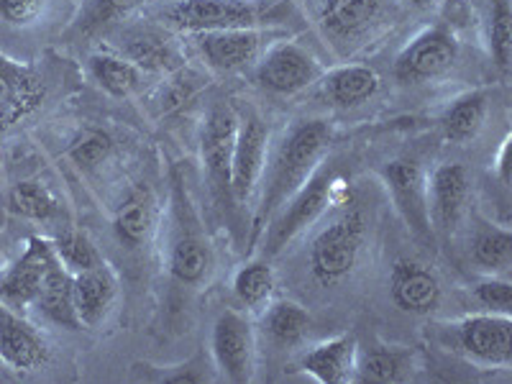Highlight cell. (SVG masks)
Returning <instances> with one entry per match:
<instances>
[{
  "mask_svg": "<svg viewBox=\"0 0 512 384\" xmlns=\"http://www.w3.org/2000/svg\"><path fill=\"white\" fill-rule=\"evenodd\" d=\"M495 172L502 190H510V136L500 144V152H497L495 159Z\"/></svg>",
  "mask_w": 512,
  "mask_h": 384,
  "instance_id": "obj_41",
  "label": "cell"
},
{
  "mask_svg": "<svg viewBox=\"0 0 512 384\" xmlns=\"http://www.w3.org/2000/svg\"><path fill=\"white\" fill-rule=\"evenodd\" d=\"M405 6L413 8V11H433V8L438 6V3H443V0H402Z\"/></svg>",
  "mask_w": 512,
  "mask_h": 384,
  "instance_id": "obj_42",
  "label": "cell"
},
{
  "mask_svg": "<svg viewBox=\"0 0 512 384\" xmlns=\"http://www.w3.org/2000/svg\"><path fill=\"white\" fill-rule=\"evenodd\" d=\"M54 251H57L59 262L70 269L72 274H80L85 269L98 267L100 262H105L103 254L93 246V241L85 236L82 231H75V228H67L52 241Z\"/></svg>",
  "mask_w": 512,
  "mask_h": 384,
  "instance_id": "obj_38",
  "label": "cell"
},
{
  "mask_svg": "<svg viewBox=\"0 0 512 384\" xmlns=\"http://www.w3.org/2000/svg\"><path fill=\"white\" fill-rule=\"evenodd\" d=\"M379 175L390 192L397 216L405 223L415 244L433 246L436 228H433L431 208H428V175L420 162L408 157L392 159L379 169Z\"/></svg>",
  "mask_w": 512,
  "mask_h": 384,
  "instance_id": "obj_9",
  "label": "cell"
},
{
  "mask_svg": "<svg viewBox=\"0 0 512 384\" xmlns=\"http://www.w3.org/2000/svg\"><path fill=\"white\" fill-rule=\"evenodd\" d=\"M0 361L13 372H34L49 361V346L18 310L0 303Z\"/></svg>",
  "mask_w": 512,
  "mask_h": 384,
  "instance_id": "obj_21",
  "label": "cell"
},
{
  "mask_svg": "<svg viewBox=\"0 0 512 384\" xmlns=\"http://www.w3.org/2000/svg\"><path fill=\"white\" fill-rule=\"evenodd\" d=\"M167 272L180 287H198L213 272V246L205 233L185 172L172 167L167 200Z\"/></svg>",
  "mask_w": 512,
  "mask_h": 384,
  "instance_id": "obj_2",
  "label": "cell"
},
{
  "mask_svg": "<svg viewBox=\"0 0 512 384\" xmlns=\"http://www.w3.org/2000/svg\"><path fill=\"white\" fill-rule=\"evenodd\" d=\"M512 8L510 0H489L487 8V49L502 75L510 72L512 59Z\"/></svg>",
  "mask_w": 512,
  "mask_h": 384,
  "instance_id": "obj_37",
  "label": "cell"
},
{
  "mask_svg": "<svg viewBox=\"0 0 512 384\" xmlns=\"http://www.w3.org/2000/svg\"><path fill=\"white\" fill-rule=\"evenodd\" d=\"M57 82L47 62H0V141L44 108Z\"/></svg>",
  "mask_w": 512,
  "mask_h": 384,
  "instance_id": "obj_7",
  "label": "cell"
},
{
  "mask_svg": "<svg viewBox=\"0 0 512 384\" xmlns=\"http://www.w3.org/2000/svg\"><path fill=\"white\" fill-rule=\"evenodd\" d=\"M489 113V93L484 88L466 90L446 105L441 134L448 144H469L479 136Z\"/></svg>",
  "mask_w": 512,
  "mask_h": 384,
  "instance_id": "obj_27",
  "label": "cell"
},
{
  "mask_svg": "<svg viewBox=\"0 0 512 384\" xmlns=\"http://www.w3.org/2000/svg\"><path fill=\"white\" fill-rule=\"evenodd\" d=\"M34 310L47 318L49 323L67 331H80V320L75 310V274L59 262L57 251L52 249V256L47 262V274L41 282V292L36 297Z\"/></svg>",
  "mask_w": 512,
  "mask_h": 384,
  "instance_id": "obj_22",
  "label": "cell"
},
{
  "mask_svg": "<svg viewBox=\"0 0 512 384\" xmlns=\"http://www.w3.org/2000/svg\"><path fill=\"white\" fill-rule=\"evenodd\" d=\"M392 303L410 315H431L443 297L436 269L415 259H397L390 272Z\"/></svg>",
  "mask_w": 512,
  "mask_h": 384,
  "instance_id": "obj_17",
  "label": "cell"
},
{
  "mask_svg": "<svg viewBox=\"0 0 512 384\" xmlns=\"http://www.w3.org/2000/svg\"><path fill=\"white\" fill-rule=\"evenodd\" d=\"M93 82L111 98H131L144 85V72L118 52H95L88 59Z\"/></svg>",
  "mask_w": 512,
  "mask_h": 384,
  "instance_id": "obj_29",
  "label": "cell"
},
{
  "mask_svg": "<svg viewBox=\"0 0 512 384\" xmlns=\"http://www.w3.org/2000/svg\"><path fill=\"white\" fill-rule=\"evenodd\" d=\"M210 359L218 379L246 384L256 372V336L251 320L239 310H221L210 328Z\"/></svg>",
  "mask_w": 512,
  "mask_h": 384,
  "instance_id": "obj_14",
  "label": "cell"
},
{
  "mask_svg": "<svg viewBox=\"0 0 512 384\" xmlns=\"http://www.w3.org/2000/svg\"><path fill=\"white\" fill-rule=\"evenodd\" d=\"M318 85L328 105L349 111V108L369 103L382 88V80L367 64H341L336 70L323 72Z\"/></svg>",
  "mask_w": 512,
  "mask_h": 384,
  "instance_id": "obj_23",
  "label": "cell"
},
{
  "mask_svg": "<svg viewBox=\"0 0 512 384\" xmlns=\"http://www.w3.org/2000/svg\"><path fill=\"white\" fill-rule=\"evenodd\" d=\"M359 344L351 333L328 338L300 359V369L320 384H349L356 374Z\"/></svg>",
  "mask_w": 512,
  "mask_h": 384,
  "instance_id": "obj_24",
  "label": "cell"
},
{
  "mask_svg": "<svg viewBox=\"0 0 512 384\" xmlns=\"http://www.w3.org/2000/svg\"><path fill=\"white\" fill-rule=\"evenodd\" d=\"M446 346L479 369H510L512 320L502 313H472L451 323H438Z\"/></svg>",
  "mask_w": 512,
  "mask_h": 384,
  "instance_id": "obj_6",
  "label": "cell"
},
{
  "mask_svg": "<svg viewBox=\"0 0 512 384\" xmlns=\"http://www.w3.org/2000/svg\"><path fill=\"white\" fill-rule=\"evenodd\" d=\"M415 369V351L408 346H395L377 341L356 356L354 382L364 384H395L408 382Z\"/></svg>",
  "mask_w": 512,
  "mask_h": 384,
  "instance_id": "obj_26",
  "label": "cell"
},
{
  "mask_svg": "<svg viewBox=\"0 0 512 384\" xmlns=\"http://www.w3.org/2000/svg\"><path fill=\"white\" fill-rule=\"evenodd\" d=\"M164 21L182 34L228 29H285L300 21L290 0H175Z\"/></svg>",
  "mask_w": 512,
  "mask_h": 384,
  "instance_id": "obj_3",
  "label": "cell"
},
{
  "mask_svg": "<svg viewBox=\"0 0 512 384\" xmlns=\"http://www.w3.org/2000/svg\"><path fill=\"white\" fill-rule=\"evenodd\" d=\"M47 11L49 0H0V21L13 29H31Z\"/></svg>",
  "mask_w": 512,
  "mask_h": 384,
  "instance_id": "obj_40",
  "label": "cell"
},
{
  "mask_svg": "<svg viewBox=\"0 0 512 384\" xmlns=\"http://www.w3.org/2000/svg\"><path fill=\"white\" fill-rule=\"evenodd\" d=\"M459 62V39L448 26H428L395 57V80L400 85H425L441 80Z\"/></svg>",
  "mask_w": 512,
  "mask_h": 384,
  "instance_id": "obj_13",
  "label": "cell"
},
{
  "mask_svg": "<svg viewBox=\"0 0 512 384\" xmlns=\"http://www.w3.org/2000/svg\"><path fill=\"white\" fill-rule=\"evenodd\" d=\"M116 152V139L108 128L103 126H80L72 134L70 144H67V157L82 169V172H95L103 167L108 159Z\"/></svg>",
  "mask_w": 512,
  "mask_h": 384,
  "instance_id": "obj_35",
  "label": "cell"
},
{
  "mask_svg": "<svg viewBox=\"0 0 512 384\" xmlns=\"http://www.w3.org/2000/svg\"><path fill=\"white\" fill-rule=\"evenodd\" d=\"M331 141V123L320 121V118H305V121L292 123L282 134L272 157H267L262 180H259V203H256L254 218H251L249 241H246L249 251L256 249L274 213L290 200V195L300 190V185L323 162Z\"/></svg>",
  "mask_w": 512,
  "mask_h": 384,
  "instance_id": "obj_1",
  "label": "cell"
},
{
  "mask_svg": "<svg viewBox=\"0 0 512 384\" xmlns=\"http://www.w3.org/2000/svg\"><path fill=\"white\" fill-rule=\"evenodd\" d=\"M323 72L326 70L313 52L285 36L269 44L267 52L254 64V82L267 93L287 98L318 85Z\"/></svg>",
  "mask_w": 512,
  "mask_h": 384,
  "instance_id": "obj_12",
  "label": "cell"
},
{
  "mask_svg": "<svg viewBox=\"0 0 512 384\" xmlns=\"http://www.w3.org/2000/svg\"><path fill=\"white\" fill-rule=\"evenodd\" d=\"M52 241L31 236L26 251L18 256V262L3 274L0 280V303L11 310L34 308L36 297L41 292V282L47 274V262L52 256Z\"/></svg>",
  "mask_w": 512,
  "mask_h": 384,
  "instance_id": "obj_18",
  "label": "cell"
},
{
  "mask_svg": "<svg viewBox=\"0 0 512 384\" xmlns=\"http://www.w3.org/2000/svg\"><path fill=\"white\" fill-rule=\"evenodd\" d=\"M472 295L487 313L510 315L512 285L500 274H484V280H479L472 287Z\"/></svg>",
  "mask_w": 512,
  "mask_h": 384,
  "instance_id": "obj_39",
  "label": "cell"
},
{
  "mask_svg": "<svg viewBox=\"0 0 512 384\" xmlns=\"http://www.w3.org/2000/svg\"><path fill=\"white\" fill-rule=\"evenodd\" d=\"M116 49L121 57L134 62L141 72L169 75V72L180 70L182 64H185V57H182L180 47L172 41V36L164 29L149 24L123 29L118 34Z\"/></svg>",
  "mask_w": 512,
  "mask_h": 384,
  "instance_id": "obj_19",
  "label": "cell"
},
{
  "mask_svg": "<svg viewBox=\"0 0 512 384\" xmlns=\"http://www.w3.org/2000/svg\"><path fill=\"white\" fill-rule=\"evenodd\" d=\"M262 326L272 344L292 349L308 336L310 313L295 300H269Z\"/></svg>",
  "mask_w": 512,
  "mask_h": 384,
  "instance_id": "obj_31",
  "label": "cell"
},
{
  "mask_svg": "<svg viewBox=\"0 0 512 384\" xmlns=\"http://www.w3.org/2000/svg\"><path fill=\"white\" fill-rule=\"evenodd\" d=\"M239 131V111L231 103H213L200 126V159L218 208L228 210L233 205L231 195V162L233 144Z\"/></svg>",
  "mask_w": 512,
  "mask_h": 384,
  "instance_id": "obj_10",
  "label": "cell"
},
{
  "mask_svg": "<svg viewBox=\"0 0 512 384\" xmlns=\"http://www.w3.org/2000/svg\"><path fill=\"white\" fill-rule=\"evenodd\" d=\"M144 3L146 0H85L77 16L72 18L67 36L70 39H90L100 31H108L111 26L121 24L128 13H134Z\"/></svg>",
  "mask_w": 512,
  "mask_h": 384,
  "instance_id": "obj_30",
  "label": "cell"
},
{
  "mask_svg": "<svg viewBox=\"0 0 512 384\" xmlns=\"http://www.w3.org/2000/svg\"><path fill=\"white\" fill-rule=\"evenodd\" d=\"M469 262L482 274H505L512 264V233L479 218L469 239Z\"/></svg>",
  "mask_w": 512,
  "mask_h": 384,
  "instance_id": "obj_28",
  "label": "cell"
},
{
  "mask_svg": "<svg viewBox=\"0 0 512 384\" xmlns=\"http://www.w3.org/2000/svg\"><path fill=\"white\" fill-rule=\"evenodd\" d=\"M159 221H162V208H159L157 192L152 185L139 182L118 203L116 213H113V231L123 246L141 249L152 241Z\"/></svg>",
  "mask_w": 512,
  "mask_h": 384,
  "instance_id": "obj_20",
  "label": "cell"
},
{
  "mask_svg": "<svg viewBox=\"0 0 512 384\" xmlns=\"http://www.w3.org/2000/svg\"><path fill=\"white\" fill-rule=\"evenodd\" d=\"M341 208L320 228L308 251V267L320 287H336L349 277L359 264V256L369 233V216L359 195L346 190Z\"/></svg>",
  "mask_w": 512,
  "mask_h": 384,
  "instance_id": "obj_4",
  "label": "cell"
},
{
  "mask_svg": "<svg viewBox=\"0 0 512 384\" xmlns=\"http://www.w3.org/2000/svg\"><path fill=\"white\" fill-rule=\"evenodd\" d=\"M267 157L269 128L264 123V118L254 111L239 113V131H236L231 162L233 205H246V200L251 198V192L259 187Z\"/></svg>",
  "mask_w": 512,
  "mask_h": 384,
  "instance_id": "obj_15",
  "label": "cell"
},
{
  "mask_svg": "<svg viewBox=\"0 0 512 384\" xmlns=\"http://www.w3.org/2000/svg\"><path fill=\"white\" fill-rule=\"evenodd\" d=\"M8 210L26 221H52L59 213V200L44 182L21 180L8 190Z\"/></svg>",
  "mask_w": 512,
  "mask_h": 384,
  "instance_id": "obj_36",
  "label": "cell"
},
{
  "mask_svg": "<svg viewBox=\"0 0 512 384\" xmlns=\"http://www.w3.org/2000/svg\"><path fill=\"white\" fill-rule=\"evenodd\" d=\"M387 13V0H323L318 26L333 52L349 57L384 29Z\"/></svg>",
  "mask_w": 512,
  "mask_h": 384,
  "instance_id": "obj_8",
  "label": "cell"
},
{
  "mask_svg": "<svg viewBox=\"0 0 512 384\" xmlns=\"http://www.w3.org/2000/svg\"><path fill=\"white\" fill-rule=\"evenodd\" d=\"M277 277L267 256H254L233 274V295L249 310H262L274 297Z\"/></svg>",
  "mask_w": 512,
  "mask_h": 384,
  "instance_id": "obj_32",
  "label": "cell"
},
{
  "mask_svg": "<svg viewBox=\"0 0 512 384\" xmlns=\"http://www.w3.org/2000/svg\"><path fill=\"white\" fill-rule=\"evenodd\" d=\"M3 59H6V54H0V62H3Z\"/></svg>",
  "mask_w": 512,
  "mask_h": 384,
  "instance_id": "obj_43",
  "label": "cell"
},
{
  "mask_svg": "<svg viewBox=\"0 0 512 384\" xmlns=\"http://www.w3.org/2000/svg\"><path fill=\"white\" fill-rule=\"evenodd\" d=\"M290 36L285 29H228V31H200L190 34L192 47L198 49L200 59L210 70L221 75L254 70L269 44Z\"/></svg>",
  "mask_w": 512,
  "mask_h": 384,
  "instance_id": "obj_11",
  "label": "cell"
},
{
  "mask_svg": "<svg viewBox=\"0 0 512 384\" xmlns=\"http://www.w3.org/2000/svg\"><path fill=\"white\" fill-rule=\"evenodd\" d=\"M205 85H208V77L203 72L182 64L180 70L169 72L167 80L159 85L157 93H154V105L162 116H175L203 93Z\"/></svg>",
  "mask_w": 512,
  "mask_h": 384,
  "instance_id": "obj_34",
  "label": "cell"
},
{
  "mask_svg": "<svg viewBox=\"0 0 512 384\" xmlns=\"http://www.w3.org/2000/svg\"><path fill=\"white\" fill-rule=\"evenodd\" d=\"M118 297V277L108 262L75 274V310L82 328H95L111 313Z\"/></svg>",
  "mask_w": 512,
  "mask_h": 384,
  "instance_id": "obj_25",
  "label": "cell"
},
{
  "mask_svg": "<svg viewBox=\"0 0 512 384\" xmlns=\"http://www.w3.org/2000/svg\"><path fill=\"white\" fill-rule=\"evenodd\" d=\"M341 190V177H338L336 162H320L313 175L300 185L295 195H290L285 205L272 216V221L264 228L262 239V256L272 259L280 254L292 239L308 231L315 221L328 210V205L336 200V192Z\"/></svg>",
  "mask_w": 512,
  "mask_h": 384,
  "instance_id": "obj_5",
  "label": "cell"
},
{
  "mask_svg": "<svg viewBox=\"0 0 512 384\" xmlns=\"http://www.w3.org/2000/svg\"><path fill=\"white\" fill-rule=\"evenodd\" d=\"M131 374L139 382H154V384H205L216 382L218 372L213 367V359L205 356L203 351L190 356L180 364H169V367H154V364H134Z\"/></svg>",
  "mask_w": 512,
  "mask_h": 384,
  "instance_id": "obj_33",
  "label": "cell"
},
{
  "mask_svg": "<svg viewBox=\"0 0 512 384\" xmlns=\"http://www.w3.org/2000/svg\"><path fill=\"white\" fill-rule=\"evenodd\" d=\"M469 172L459 162H443L433 169L428 177V208H431V223L441 233H454L466 213L469 200Z\"/></svg>",
  "mask_w": 512,
  "mask_h": 384,
  "instance_id": "obj_16",
  "label": "cell"
}]
</instances>
